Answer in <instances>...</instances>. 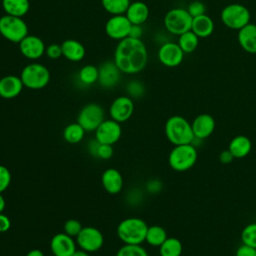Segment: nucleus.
Segmentation results:
<instances>
[{
  "instance_id": "2eb2a0df",
  "label": "nucleus",
  "mask_w": 256,
  "mask_h": 256,
  "mask_svg": "<svg viewBox=\"0 0 256 256\" xmlns=\"http://www.w3.org/2000/svg\"><path fill=\"white\" fill-rule=\"evenodd\" d=\"M46 45L44 41L36 36L28 34L19 43L20 53L29 60H37L45 54Z\"/></svg>"
},
{
  "instance_id": "6ab92c4d",
  "label": "nucleus",
  "mask_w": 256,
  "mask_h": 256,
  "mask_svg": "<svg viewBox=\"0 0 256 256\" xmlns=\"http://www.w3.org/2000/svg\"><path fill=\"white\" fill-rule=\"evenodd\" d=\"M24 85L20 76L6 75L0 78V97L3 99H13L23 90Z\"/></svg>"
},
{
  "instance_id": "2f4dec72",
  "label": "nucleus",
  "mask_w": 256,
  "mask_h": 256,
  "mask_svg": "<svg viewBox=\"0 0 256 256\" xmlns=\"http://www.w3.org/2000/svg\"><path fill=\"white\" fill-rule=\"evenodd\" d=\"M102 7L111 15L125 14L130 5V0H101Z\"/></svg>"
},
{
  "instance_id": "39448f33",
  "label": "nucleus",
  "mask_w": 256,
  "mask_h": 256,
  "mask_svg": "<svg viewBox=\"0 0 256 256\" xmlns=\"http://www.w3.org/2000/svg\"><path fill=\"white\" fill-rule=\"evenodd\" d=\"M50 71L46 66L38 62L27 64L20 73L24 87L31 90L45 88L50 82Z\"/></svg>"
},
{
  "instance_id": "09e8293b",
  "label": "nucleus",
  "mask_w": 256,
  "mask_h": 256,
  "mask_svg": "<svg viewBox=\"0 0 256 256\" xmlns=\"http://www.w3.org/2000/svg\"><path fill=\"white\" fill-rule=\"evenodd\" d=\"M72 256H90V254H89V252L80 249V250H76V251L73 253Z\"/></svg>"
},
{
  "instance_id": "3c124183",
  "label": "nucleus",
  "mask_w": 256,
  "mask_h": 256,
  "mask_svg": "<svg viewBox=\"0 0 256 256\" xmlns=\"http://www.w3.org/2000/svg\"><path fill=\"white\" fill-rule=\"evenodd\" d=\"M53 256H54V255H53Z\"/></svg>"
},
{
  "instance_id": "412c9836",
  "label": "nucleus",
  "mask_w": 256,
  "mask_h": 256,
  "mask_svg": "<svg viewBox=\"0 0 256 256\" xmlns=\"http://www.w3.org/2000/svg\"><path fill=\"white\" fill-rule=\"evenodd\" d=\"M237 39L244 51L250 54H256V24L248 23L238 30Z\"/></svg>"
},
{
  "instance_id": "c9c22d12",
  "label": "nucleus",
  "mask_w": 256,
  "mask_h": 256,
  "mask_svg": "<svg viewBox=\"0 0 256 256\" xmlns=\"http://www.w3.org/2000/svg\"><path fill=\"white\" fill-rule=\"evenodd\" d=\"M144 86L143 84L138 80H131L127 86L126 91L128 93V96L131 98H139L144 94Z\"/></svg>"
},
{
  "instance_id": "bb28decb",
  "label": "nucleus",
  "mask_w": 256,
  "mask_h": 256,
  "mask_svg": "<svg viewBox=\"0 0 256 256\" xmlns=\"http://www.w3.org/2000/svg\"><path fill=\"white\" fill-rule=\"evenodd\" d=\"M183 251V245L178 238L168 237L160 246V256H181Z\"/></svg>"
},
{
  "instance_id": "a211bd4d",
  "label": "nucleus",
  "mask_w": 256,
  "mask_h": 256,
  "mask_svg": "<svg viewBox=\"0 0 256 256\" xmlns=\"http://www.w3.org/2000/svg\"><path fill=\"white\" fill-rule=\"evenodd\" d=\"M191 126L195 139L204 140L214 132L216 123L213 116L207 113H202L194 118Z\"/></svg>"
},
{
  "instance_id": "a18cd8bd",
  "label": "nucleus",
  "mask_w": 256,
  "mask_h": 256,
  "mask_svg": "<svg viewBox=\"0 0 256 256\" xmlns=\"http://www.w3.org/2000/svg\"><path fill=\"white\" fill-rule=\"evenodd\" d=\"M98 146H99V142L94 138L93 140L89 141L87 144V151L88 153L92 156L97 158V150H98Z\"/></svg>"
},
{
  "instance_id": "cd10ccee",
  "label": "nucleus",
  "mask_w": 256,
  "mask_h": 256,
  "mask_svg": "<svg viewBox=\"0 0 256 256\" xmlns=\"http://www.w3.org/2000/svg\"><path fill=\"white\" fill-rule=\"evenodd\" d=\"M168 238L166 230L159 225L148 226L145 242H147L150 246L159 247L166 239Z\"/></svg>"
},
{
  "instance_id": "c03bdc74",
  "label": "nucleus",
  "mask_w": 256,
  "mask_h": 256,
  "mask_svg": "<svg viewBox=\"0 0 256 256\" xmlns=\"http://www.w3.org/2000/svg\"><path fill=\"white\" fill-rule=\"evenodd\" d=\"M235 158L233 157L232 153L226 149V150H223L220 154H219V161L222 163V164H230Z\"/></svg>"
},
{
  "instance_id": "f3484780",
  "label": "nucleus",
  "mask_w": 256,
  "mask_h": 256,
  "mask_svg": "<svg viewBox=\"0 0 256 256\" xmlns=\"http://www.w3.org/2000/svg\"><path fill=\"white\" fill-rule=\"evenodd\" d=\"M50 249L54 256H72L77 250L73 237L66 233L55 234L50 241Z\"/></svg>"
},
{
  "instance_id": "8fccbe9b",
  "label": "nucleus",
  "mask_w": 256,
  "mask_h": 256,
  "mask_svg": "<svg viewBox=\"0 0 256 256\" xmlns=\"http://www.w3.org/2000/svg\"><path fill=\"white\" fill-rule=\"evenodd\" d=\"M6 206V201L4 199V197L2 196V193H0V213H2L5 209Z\"/></svg>"
},
{
  "instance_id": "79ce46f5",
  "label": "nucleus",
  "mask_w": 256,
  "mask_h": 256,
  "mask_svg": "<svg viewBox=\"0 0 256 256\" xmlns=\"http://www.w3.org/2000/svg\"><path fill=\"white\" fill-rule=\"evenodd\" d=\"M143 35V28L142 25H138V24H132L131 28H130V32H129V36L131 38L134 39H141Z\"/></svg>"
},
{
  "instance_id": "9b49d317",
  "label": "nucleus",
  "mask_w": 256,
  "mask_h": 256,
  "mask_svg": "<svg viewBox=\"0 0 256 256\" xmlns=\"http://www.w3.org/2000/svg\"><path fill=\"white\" fill-rule=\"evenodd\" d=\"M131 25L125 14L112 15L105 23V33L109 38L120 41L129 36Z\"/></svg>"
},
{
  "instance_id": "37998d69",
  "label": "nucleus",
  "mask_w": 256,
  "mask_h": 256,
  "mask_svg": "<svg viewBox=\"0 0 256 256\" xmlns=\"http://www.w3.org/2000/svg\"><path fill=\"white\" fill-rule=\"evenodd\" d=\"M11 227V220L3 212L0 213V233L7 232Z\"/></svg>"
},
{
  "instance_id": "c756f323",
  "label": "nucleus",
  "mask_w": 256,
  "mask_h": 256,
  "mask_svg": "<svg viewBox=\"0 0 256 256\" xmlns=\"http://www.w3.org/2000/svg\"><path fill=\"white\" fill-rule=\"evenodd\" d=\"M199 39L200 38L192 30H189V31L179 35V39H178L177 43L185 54L192 53L198 47Z\"/></svg>"
},
{
  "instance_id": "dca6fc26",
  "label": "nucleus",
  "mask_w": 256,
  "mask_h": 256,
  "mask_svg": "<svg viewBox=\"0 0 256 256\" xmlns=\"http://www.w3.org/2000/svg\"><path fill=\"white\" fill-rule=\"evenodd\" d=\"M98 83L101 87L110 89L115 87L121 78V71L113 60H106L98 67Z\"/></svg>"
},
{
  "instance_id": "1a4fd4ad",
  "label": "nucleus",
  "mask_w": 256,
  "mask_h": 256,
  "mask_svg": "<svg viewBox=\"0 0 256 256\" xmlns=\"http://www.w3.org/2000/svg\"><path fill=\"white\" fill-rule=\"evenodd\" d=\"M104 115V109L101 105L97 103H88L79 111L77 123H79L86 132H92L105 120Z\"/></svg>"
},
{
  "instance_id": "58836bf2",
  "label": "nucleus",
  "mask_w": 256,
  "mask_h": 256,
  "mask_svg": "<svg viewBox=\"0 0 256 256\" xmlns=\"http://www.w3.org/2000/svg\"><path fill=\"white\" fill-rule=\"evenodd\" d=\"M45 54L49 59H52V60H56L60 58L62 56L61 44H57V43L49 44L48 46H46Z\"/></svg>"
},
{
  "instance_id": "de8ad7c7",
  "label": "nucleus",
  "mask_w": 256,
  "mask_h": 256,
  "mask_svg": "<svg viewBox=\"0 0 256 256\" xmlns=\"http://www.w3.org/2000/svg\"><path fill=\"white\" fill-rule=\"evenodd\" d=\"M26 256H44V253L40 249H32L26 254Z\"/></svg>"
},
{
  "instance_id": "f8f14e48",
  "label": "nucleus",
  "mask_w": 256,
  "mask_h": 256,
  "mask_svg": "<svg viewBox=\"0 0 256 256\" xmlns=\"http://www.w3.org/2000/svg\"><path fill=\"white\" fill-rule=\"evenodd\" d=\"M94 132L95 139L98 142L102 144L113 145L120 139L122 128L119 122L113 119H108L104 120Z\"/></svg>"
},
{
  "instance_id": "5701e85b",
  "label": "nucleus",
  "mask_w": 256,
  "mask_h": 256,
  "mask_svg": "<svg viewBox=\"0 0 256 256\" xmlns=\"http://www.w3.org/2000/svg\"><path fill=\"white\" fill-rule=\"evenodd\" d=\"M125 16L131 22V24L142 25L149 17V8L146 3L142 1H135L130 3L128 9L125 12Z\"/></svg>"
},
{
  "instance_id": "f704fd0d",
  "label": "nucleus",
  "mask_w": 256,
  "mask_h": 256,
  "mask_svg": "<svg viewBox=\"0 0 256 256\" xmlns=\"http://www.w3.org/2000/svg\"><path fill=\"white\" fill-rule=\"evenodd\" d=\"M64 233H66L67 235L71 236V237H77L78 234L80 233V231L82 230L83 226L80 223V221L76 220V219H68L65 223H64Z\"/></svg>"
},
{
  "instance_id": "72a5a7b5",
  "label": "nucleus",
  "mask_w": 256,
  "mask_h": 256,
  "mask_svg": "<svg viewBox=\"0 0 256 256\" xmlns=\"http://www.w3.org/2000/svg\"><path fill=\"white\" fill-rule=\"evenodd\" d=\"M241 241L243 244L256 248V222L246 225L241 232Z\"/></svg>"
},
{
  "instance_id": "c85d7f7f",
  "label": "nucleus",
  "mask_w": 256,
  "mask_h": 256,
  "mask_svg": "<svg viewBox=\"0 0 256 256\" xmlns=\"http://www.w3.org/2000/svg\"><path fill=\"white\" fill-rule=\"evenodd\" d=\"M85 132L79 123H70L63 130V138L70 144H77L83 140Z\"/></svg>"
},
{
  "instance_id": "393cba45",
  "label": "nucleus",
  "mask_w": 256,
  "mask_h": 256,
  "mask_svg": "<svg viewBox=\"0 0 256 256\" xmlns=\"http://www.w3.org/2000/svg\"><path fill=\"white\" fill-rule=\"evenodd\" d=\"M191 30L199 37L206 38L210 36L214 31V22L210 16L203 14L197 17H194L192 20Z\"/></svg>"
},
{
  "instance_id": "ea45409f",
  "label": "nucleus",
  "mask_w": 256,
  "mask_h": 256,
  "mask_svg": "<svg viewBox=\"0 0 256 256\" xmlns=\"http://www.w3.org/2000/svg\"><path fill=\"white\" fill-rule=\"evenodd\" d=\"M114 150L112 145L109 144H102L99 142L98 150H97V158L102 160H108L113 156Z\"/></svg>"
},
{
  "instance_id": "4468645a",
  "label": "nucleus",
  "mask_w": 256,
  "mask_h": 256,
  "mask_svg": "<svg viewBox=\"0 0 256 256\" xmlns=\"http://www.w3.org/2000/svg\"><path fill=\"white\" fill-rule=\"evenodd\" d=\"M134 112V102L129 96L116 97L109 108L111 119L122 123L131 118Z\"/></svg>"
},
{
  "instance_id": "a878e982",
  "label": "nucleus",
  "mask_w": 256,
  "mask_h": 256,
  "mask_svg": "<svg viewBox=\"0 0 256 256\" xmlns=\"http://www.w3.org/2000/svg\"><path fill=\"white\" fill-rule=\"evenodd\" d=\"M2 8L5 14L23 17L30 9L29 0H2Z\"/></svg>"
},
{
  "instance_id": "f03ea898",
  "label": "nucleus",
  "mask_w": 256,
  "mask_h": 256,
  "mask_svg": "<svg viewBox=\"0 0 256 256\" xmlns=\"http://www.w3.org/2000/svg\"><path fill=\"white\" fill-rule=\"evenodd\" d=\"M166 138L175 145L190 144L194 142V134L191 123L180 115H174L167 119L164 127Z\"/></svg>"
},
{
  "instance_id": "9d476101",
  "label": "nucleus",
  "mask_w": 256,
  "mask_h": 256,
  "mask_svg": "<svg viewBox=\"0 0 256 256\" xmlns=\"http://www.w3.org/2000/svg\"><path fill=\"white\" fill-rule=\"evenodd\" d=\"M76 242L80 249L89 253L98 251L104 244V237L102 232L96 227L86 226L83 227L78 236Z\"/></svg>"
},
{
  "instance_id": "0eeeda50",
  "label": "nucleus",
  "mask_w": 256,
  "mask_h": 256,
  "mask_svg": "<svg viewBox=\"0 0 256 256\" xmlns=\"http://www.w3.org/2000/svg\"><path fill=\"white\" fill-rule=\"evenodd\" d=\"M222 23L233 30H240L250 23V11L248 8L239 3H232L225 6L220 14Z\"/></svg>"
},
{
  "instance_id": "49530a36",
  "label": "nucleus",
  "mask_w": 256,
  "mask_h": 256,
  "mask_svg": "<svg viewBox=\"0 0 256 256\" xmlns=\"http://www.w3.org/2000/svg\"><path fill=\"white\" fill-rule=\"evenodd\" d=\"M161 189V183L158 180H151L147 183V190L151 193L158 192Z\"/></svg>"
},
{
  "instance_id": "aec40b11",
  "label": "nucleus",
  "mask_w": 256,
  "mask_h": 256,
  "mask_svg": "<svg viewBox=\"0 0 256 256\" xmlns=\"http://www.w3.org/2000/svg\"><path fill=\"white\" fill-rule=\"evenodd\" d=\"M102 186L109 194H118L124 185L122 174L115 168L106 169L101 176Z\"/></svg>"
},
{
  "instance_id": "7c9ffc66",
  "label": "nucleus",
  "mask_w": 256,
  "mask_h": 256,
  "mask_svg": "<svg viewBox=\"0 0 256 256\" xmlns=\"http://www.w3.org/2000/svg\"><path fill=\"white\" fill-rule=\"evenodd\" d=\"M98 67L87 64L81 67V69L78 72V80L85 86L92 85L96 82H98Z\"/></svg>"
},
{
  "instance_id": "b1692460",
  "label": "nucleus",
  "mask_w": 256,
  "mask_h": 256,
  "mask_svg": "<svg viewBox=\"0 0 256 256\" xmlns=\"http://www.w3.org/2000/svg\"><path fill=\"white\" fill-rule=\"evenodd\" d=\"M252 149V143L249 137L245 135H237L231 139L228 145V150L232 153L235 159H241L249 155Z\"/></svg>"
},
{
  "instance_id": "4be33fe9",
  "label": "nucleus",
  "mask_w": 256,
  "mask_h": 256,
  "mask_svg": "<svg viewBox=\"0 0 256 256\" xmlns=\"http://www.w3.org/2000/svg\"><path fill=\"white\" fill-rule=\"evenodd\" d=\"M62 56L71 62H79L85 57L84 45L75 39H66L61 43Z\"/></svg>"
},
{
  "instance_id": "423d86ee",
  "label": "nucleus",
  "mask_w": 256,
  "mask_h": 256,
  "mask_svg": "<svg viewBox=\"0 0 256 256\" xmlns=\"http://www.w3.org/2000/svg\"><path fill=\"white\" fill-rule=\"evenodd\" d=\"M0 35L9 42L19 44L28 35V26L22 17L5 14L0 17Z\"/></svg>"
},
{
  "instance_id": "e433bc0d",
  "label": "nucleus",
  "mask_w": 256,
  "mask_h": 256,
  "mask_svg": "<svg viewBox=\"0 0 256 256\" xmlns=\"http://www.w3.org/2000/svg\"><path fill=\"white\" fill-rule=\"evenodd\" d=\"M187 11L192 16V18H194V17L200 16V15L206 14V6L203 2H201L199 0H195L188 5Z\"/></svg>"
},
{
  "instance_id": "ddd939ff",
  "label": "nucleus",
  "mask_w": 256,
  "mask_h": 256,
  "mask_svg": "<svg viewBox=\"0 0 256 256\" xmlns=\"http://www.w3.org/2000/svg\"><path fill=\"white\" fill-rule=\"evenodd\" d=\"M184 52L175 42H165L158 49V59L166 67L173 68L179 66L184 59Z\"/></svg>"
},
{
  "instance_id": "f257e3e1",
  "label": "nucleus",
  "mask_w": 256,
  "mask_h": 256,
  "mask_svg": "<svg viewBox=\"0 0 256 256\" xmlns=\"http://www.w3.org/2000/svg\"><path fill=\"white\" fill-rule=\"evenodd\" d=\"M113 61L122 73L137 74L147 65L148 51L141 39L127 37L118 41Z\"/></svg>"
},
{
  "instance_id": "6e6552de",
  "label": "nucleus",
  "mask_w": 256,
  "mask_h": 256,
  "mask_svg": "<svg viewBox=\"0 0 256 256\" xmlns=\"http://www.w3.org/2000/svg\"><path fill=\"white\" fill-rule=\"evenodd\" d=\"M192 20L193 18L187 9L176 7L170 9L165 14L164 26L169 33L179 36L191 30Z\"/></svg>"
},
{
  "instance_id": "7ed1b4c3",
  "label": "nucleus",
  "mask_w": 256,
  "mask_h": 256,
  "mask_svg": "<svg viewBox=\"0 0 256 256\" xmlns=\"http://www.w3.org/2000/svg\"><path fill=\"white\" fill-rule=\"evenodd\" d=\"M148 225L138 217H130L122 220L117 226V235L124 244L141 245L145 241Z\"/></svg>"
},
{
  "instance_id": "20e7f679",
  "label": "nucleus",
  "mask_w": 256,
  "mask_h": 256,
  "mask_svg": "<svg viewBox=\"0 0 256 256\" xmlns=\"http://www.w3.org/2000/svg\"><path fill=\"white\" fill-rule=\"evenodd\" d=\"M197 157V149L193 143L175 145L169 153L168 163L173 170L184 172L195 165Z\"/></svg>"
},
{
  "instance_id": "473e14b6",
  "label": "nucleus",
  "mask_w": 256,
  "mask_h": 256,
  "mask_svg": "<svg viewBox=\"0 0 256 256\" xmlns=\"http://www.w3.org/2000/svg\"><path fill=\"white\" fill-rule=\"evenodd\" d=\"M115 256H149L148 252L141 245L124 244Z\"/></svg>"
},
{
  "instance_id": "4c0bfd02",
  "label": "nucleus",
  "mask_w": 256,
  "mask_h": 256,
  "mask_svg": "<svg viewBox=\"0 0 256 256\" xmlns=\"http://www.w3.org/2000/svg\"><path fill=\"white\" fill-rule=\"evenodd\" d=\"M11 172L4 165H0V193L4 192L11 183Z\"/></svg>"
},
{
  "instance_id": "a19ab883",
  "label": "nucleus",
  "mask_w": 256,
  "mask_h": 256,
  "mask_svg": "<svg viewBox=\"0 0 256 256\" xmlns=\"http://www.w3.org/2000/svg\"><path fill=\"white\" fill-rule=\"evenodd\" d=\"M235 256H256V248L242 244L237 248Z\"/></svg>"
}]
</instances>
